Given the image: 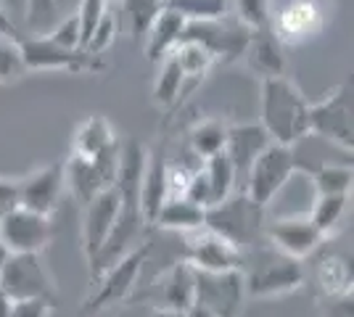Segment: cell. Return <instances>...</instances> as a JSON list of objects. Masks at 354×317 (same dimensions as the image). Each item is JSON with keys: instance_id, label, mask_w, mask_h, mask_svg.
Listing matches in <instances>:
<instances>
[{"instance_id": "cell-13", "label": "cell", "mask_w": 354, "mask_h": 317, "mask_svg": "<svg viewBox=\"0 0 354 317\" xmlns=\"http://www.w3.org/2000/svg\"><path fill=\"white\" fill-rule=\"evenodd\" d=\"M185 236V262L196 270H243L246 254L236 243L222 238L220 233L209 230L207 225L183 233Z\"/></svg>"}, {"instance_id": "cell-7", "label": "cell", "mask_w": 354, "mask_h": 317, "mask_svg": "<svg viewBox=\"0 0 354 317\" xmlns=\"http://www.w3.org/2000/svg\"><path fill=\"white\" fill-rule=\"evenodd\" d=\"M21 56L27 72H66V75H95L104 72L101 56H93L82 48H61L50 43L45 35L21 37Z\"/></svg>"}, {"instance_id": "cell-19", "label": "cell", "mask_w": 354, "mask_h": 317, "mask_svg": "<svg viewBox=\"0 0 354 317\" xmlns=\"http://www.w3.org/2000/svg\"><path fill=\"white\" fill-rule=\"evenodd\" d=\"M281 40L272 35V30H257L249 32L246 48L241 53V61L249 66V72L257 77H278L286 75V56H283Z\"/></svg>"}, {"instance_id": "cell-2", "label": "cell", "mask_w": 354, "mask_h": 317, "mask_svg": "<svg viewBox=\"0 0 354 317\" xmlns=\"http://www.w3.org/2000/svg\"><path fill=\"white\" fill-rule=\"evenodd\" d=\"M267 209L254 204L243 191L230 193V196L209 206L204 214V225L214 233H220L222 238L236 243L238 249L246 254V249L262 246L265 243V225H267Z\"/></svg>"}, {"instance_id": "cell-16", "label": "cell", "mask_w": 354, "mask_h": 317, "mask_svg": "<svg viewBox=\"0 0 354 317\" xmlns=\"http://www.w3.org/2000/svg\"><path fill=\"white\" fill-rule=\"evenodd\" d=\"M265 241L270 243L275 251L286 254V257L307 259L320 249V243L325 241V236L312 225V220L304 214V217L267 220Z\"/></svg>"}, {"instance_id": "cell-34", "label": "cell", "mask_w": 354, "mask_h": 317, "mask_svg": "<svg viewBox=\"0 0 354 317\" xmlns=\"http://www.w3.org/2000/svg\"><path fill=\"white\" fill-rule=\"evenodd\" d=\"M227 11L249 32L270 30V0H227Z\"/></svg>"}, {"instance_id": "cell-18", "label": "cell", "mask_w": 354, "mask_h": 317, "mask_svg": "<svg viewBox=\"0 0 354 317\" xmlns=\"http://www.w3.org/2000/svg\"><path fill=\"white\" fill-rule=\"evenodd\" d=\"M270 146L265 127L257 124H227V140H225V153L230 156L233 169H236V180H246L249 166L254 159Z\"/></svg>"}, {"instance_id": "cell-32", "label": "cell", "mask_w": 354, "mask_h": 317, "mask_svg": "<svg viewBox=\"0 0 354 317\" xmlns=\"http://www.w3.org/2000/svg\"><path fill=\"white\" fill-rule=\"evenodd\" d=\"M21 37L0 35V85H14L30 75L21 56Z\"/></svg>"}, {"instance_id": "cell-21", "label": "cell", "mask_w": 354, "mask_h": 317, "mask_svg": "<svg viewBox=\"0 0 354 317\" xmlns=\"http://www.w3.org/2000/svg\"><path fill=\"white\" fill-rule=\"evenodd\" d=\"M185 24L188 21L177 14V11L164 6L162 11L156 14V19H153V24L148 27L146 37H143V53H146V59L151 64H159L183 40Z\"/></svg>"}, {"instance_id": "cell-9", "label": "cell", "mask_w": 354, "mask_h": 317, "mask_svg": "<svg viewBox=\"0 0 354 317\" xmlns=\"http://www.w3.org/2000/svg\"><path fill=\"white\" fill-rule=\"evenodd\" d=\"M246 302L243 270H196L193 267V304L217 317H241Z\"/></svg>"}, {"instance_id": "cell-8", "label": "cell", "mask_w": 354, "mask_h": 317, "mask_svg": "<svg viewBox=\"0 0 354 317\" xmlns=\"http://www.w3.org/2000/svg\"><path fill=\"white\" fill-rule=\"evenodd\" d=\"M310 135H317L352 153L354 122H352V82H341L325 98L310 104Z\"/></svg>"}, {"instance_id": "cell-25", "label": "cell", "mask_w": 354, "mask_h": 317, "mask_svg": "<svg viewBox=\"0 0 354 317\" xmlns=\"http://www.w3.org/2000/svg\"><path fill=\"white\" fill-rule=\"evenodd\" d=\"M169 53L177 59L183 75H185V90L196 88V85L209 75V69L217 64L214 53H212L207 46H201L198 40H188V37H183Z\"/></svg>"}, {"instance_id": "cell-15", "label": "cell", "mask_w": 354, "mask_h": 317, "mask_svg": "<svg viewBox=\"0 0 354 317\" xmlns=\"http://www.w3.org/2000/svg\"><path fill=\"white\" fill-rule=\"evenodd\" d=\"M119 217V191L117 185L106 188L85 204V222H82V251L88 257V265L98 259L106 241L111 238Z\"/></svg>"}, {"instance_id": "cell-39", "label": "cell", "mask_w": 354, "mask_h": 317, "mask_svg": "<svg viewBox=\"0 0 354 317\" xmlns=\"http://www.w3.org/2000/svg\"><path fill=\"white\" fill-rule=\"evenodd\" d=\"M320 312L323 317H354V294H323L320 299Z\"/></svg>"}, {"instance_id": "cell-12", "label": "cell", "mask_w": 354, "mask_h": 317, "mask_svg": "<svg viewBox=\"0 0 354 317\" xmlns=\"http://www.w3.org/2000/svg\"><path fill=\"white\" fill-rule=\"evenodd\" d=\"M0 241L8 251L43 254L53 241V217L14 206L0 217Z\"/></svg>"}, {"instance_id": "cell-11", "label": "cell", "mask_w": 354, "mask_h": 317, "mask_svg": "<svg viewBox=\"0 0 354 317\" xmlns=\"http://www.w3.org/2000/svg\"><path fill=\"white\" fill-rule=\"evenodd\" d=\"M119 148H122V140H119L114 148L101 153L98 159H77V156H69L64 162V177H66V185H69V191L77 196V201L88 204L95 193H101V191L111 188L117 182Z\"/></svg>"}, {"instance_id": "cell-45", "label": "cell", "mask_w": 354, "mask_h": 317, "mask_svg": "<svg viewBox=\"0 0 354 317\" xmlns=\"http://www.w3.org/2000/svg\"><path fill=\"white\" fill-rule=\"evenodd\" d=\"M185 317H217V315H212L209 309H204V307H198V304H193L191 309L185 312Z\"/></svg>"}, {"instance_id": "cell-47", "label": "cell", "mask_w": 354, "mask_h": 317, "mask_svg": "<svg viewBox=\"0 0 354 317\" xmlns=\"http://www.w3.org/2000/svg\"><path fill=\"white\" fill-rule=\"evenodd\" d=\"M8 257V249H6V246H3V241H0V265H3V259Z\"/></svg>"}, {"instance_id": "cell-38", "label": "cell", "mask_w": 354, "mask_h": 317, "mask_svg": "<svg viewBox=\"0 0 354 317\" xmlns=\"http://www.w3.org/2000/svg\"><path fill=\"white\" fill-rule=\"evenodd\" d=\"M43 35L50 43H56L61 48H82V35H80V19H77V14H69L66 19H61L56 27H50Z\"/></svg>"}, {"instance_id": "cell-26", "label": "cell", "mask_w": 354, "mask_h": 317, "mask_svg": "<svg viewBox=\"0 0 354 317\" xmlns=\"http://www.w3.org/2000/svg\"><path fill=\"white\" fill-rule=\"evenodd\" d=\"M204 214H207V209L188 201V198H167L159 214H156L153 225L164 227V230L188 233V230H196V227L204 225Z\"/></svg>"}, {"instance_id": "cell-3", "label": "cell", "mask_w": 354, "mask_h": 317, "mask_svg": "<svg viewBox=\"0 0 354 317\" xmlns=\"http://www.w3.org/2000/svg\"><path fill=\"white\" fill-rule=\"evenodd\" d=\"M148 254H151V243H138L133 249H127L117 262H111L109 267L98 272L95 275L98 283L82 304V315H98L109 307L127 302L130 294L135 291L138 275L143 270Z\"/></svg>"}, {"instance_id": "cell-33", "label": "cell", "mask_w": 354, "mask_h": 317, "mask_svg": "<svg viewBox=\"0 0 354 317\" xmlns=\"http://www.w3.org/2000/svg\"><path fill=\"white\" fill-rule=\"evenodd\" d=\"M167 8H172L185 21H212L227 16V0H164Z\"/></svg>"}, {"instance_id": "cell-41", "label": "cell", "mask_w": 354, "mask_h": 317, "mask_svg": "<svg viewBox=\"0 0 354 317\" xmlns=\"http://www.w3.org/2000/svg\"><path fill=\"white\" fill-rule=\"evenodd\" d=\"M19 206V180H6L0 177V217L6 211Z\"/></svg>"}, {"instance_id": "cell-43", "label": "cell", "mask_w": 354, "mask_h": 317, "mask_svg": "<svg viewBox=\"0 0 354 317\" xmlns=\"http://www.w3.org/2000/svg\"><path fill=\"white\" fill-rule=\"evenodd\" d=\"M0 35H11V37H19V24H16L11 16L6 14V8L0 6Z\"/></svg>"}, {"instance_id": "cell-27", "label": "cell", "mask_w": 354, "mask_h": 317, "mask_svg": "<svg viewBox=\"0 0 354 317\" xmlns=\"http://www.w3.org/2000/svg\"><path fill=\"white\" fill-rule=\"evenodd\" d=\"M159 64L162 66H159V75L153 79L151 95H153V104L167 108V106H175L185 95V75H183V69L172 53H167Z\"/></svg>"}, {"instance_id": "cell-4", "label": "cell", "mask_w": 354, "mask_h": 317, "mask_svg": "<svg viewBox=\"0 0 354 317\" xmlns=\"http://www.w3.org/2000/svg\"><path fill=\"white\" fill-rule=\"evenodd\" d=\"M0 288L14 299H45L53 307L59 304V288L48 272L43 254L35 251H8L0 265Z\"/></svg>"}, {"instance_id": "cell-44", "label": "cell", "mask_w": 354, "mask_h": 317, "mask_svg": "<svg viewBox=\"0 0 354 317\" xmlns=\"http://www.w3.org/2000/svg\"><path fill=\"white\" fill-rule=\"evenodd\" d=\"M11 307H14V299L0 288V317H8L11 315Z\"/></svg>"}, {"instance_id": "cell-6", "label": "cell", "mask_w": 354, "mask_h": 317, "mask_svg": "<svg viewBox=\"0 0 354 317\" xmlns=\"http://www.w3.org/2000/svg\"><path fill=\"white\" fill-rule=\"evenodd\" d=\"M328 24V0H270V30L281 46H301Z\"/></svg>"}, {"instance_id": "cell-46", "label": "cell", "mask_w": 354, "mask_h": 317, "mask_svg": "<svg viewBox=\"0 0 354 317\" xmlns=\"http://www.w3.org/2000/svg\"><path fill=\"white\" fill-rule=\"evenodd\" d=\"M153 317H185V312H172V309H153Z\"/></svg>"}, {"instance_id": "cell-1", "label": "cell", "mask_w": 354, "mask_h": 317, "mask_svg": "<svg viewBox=\"0 0 354 317\" xmlns=\"http://www.w3.org/2000/svg\"><path fill=\"white\" fill-rule=\"evenodd\" d=\"M259 124L272 143L296 146L310 135V101L291 77L278 75L262 79Z\"/></svg>"}, {"instance_id": "cell-10", "label": "cell", "mask_w": 354, "mask_h": 317, "mask_svg": "<svg viewBox=\"0 0 354 317\" xmlns=\"http://www.w3.org/2000/svg\"><path fill=\"white\" fill-rule=\"evenodd\" d=\"M246 280V296L254 299H272V296H283V294H294L304 286L307 272L301 259L286 257L281 251L270 249L267 262L257 265L249 275H243Z\"/></svg>"}, {"instance_id": "cell-20", "label": "cell", "mask_w": 354, "mask_h": 317, "mask_svg": "<svg viewBox=\"0 0 354 317\" xmlns=\"http://www.w3.org/2000/svg\"><path fill=\"white\" fill-rule=\"evenodd\" d=\"M193 307V267L183 259L156 280V309L188 312Z\"/></svg>"}, {"instance_id": "cell-29", "label": "cell", "mask_w": 354, "mask_h": 317, "mask_svg": "<svg viewBox=\"0 0 354 317\" xmlns=\"http://www.w3.org/2000/svg\"><path fill=\"white\" fill-rule=\"evenodd\" d=\"M346 204H349V193H323V196H315L312 211L307 217L312 220V225L328 238V236L336 233L341 217L346 211Z\"/></svg>"}, {"instance_id": "cell-35", "label": "cell", "mask_w": 354, "mask_h": 317, "mask_svg": "<svg viewBox=\"0 0 354 317\" xmlns=\"http://www.w3.org/2000/svg\"><path fill=\"white\" fill-rule=\"evenodd\" d=\"M56 19V0H24V24L35 35L50 30Z\"/></svg>"}, {"instance_id": "cell-40", "label": "cell", "mask_w": 354, "mask_h": 317, "mask_svg": "<svg viewBox=\"0 0 354 317\" xmlns=\"http://www.w3.org/2000/svg\"><path fill=\"white\" fill-rule=\"evenodd\" d=\"M50 309L53 304L45 299H21V302H14L8 317H50Z\"/></svg>"}, {"instance_id": "cell-22", "label": "cell", "mask_w": 354, "mask_h": 317, "mask_svg": "<svg viewBox=\"0 0 354 317\" xmlns=\"http://www.w3.org/2000/svg\"><path fill=\"white\" fill-rule=\"evenodd\" d=\"M119 143L117 133L111 127V122L101 117V114H93L85 122H80V127L74 130L72 137V153L77 159H98L101 153H106L109 148H114Z\"/></svg>"}, {"instance_id": "cell-31", "label": "cell", "mask_w": 354, "mask_h": 317, "mask_svg": "<svg viewBox=\"0 0 354 317\" xmlns=\"http://www.w3.org/2000/svg\"><path fill=\"white\" fill-rule=\"evenodd\" d=\"M225 140H227V124H222L220 119H201L191 130V148L201 162L225 151Z\"/></svg>"}, {"instance_id": "cell-14", "label": "cell", "mask_w": 354, "mask_h": 317, "mask_svg": "<svg viewBox=\"0 0 354 317\" xmlns=\"http://www.w3.org/2000/svg\"><path fill=\"white\" fill-rule=\"evenodd\" d=\"M236 169H233V162L225 151L214 153L201 162V166L191 172V180H188V188H185V196L188 201L198 204V206H214L236 191Z\"/></svg>"}, {"instance_id": "cell-48", "label": "cell", "mask_w": 354, "mask_h": 317, "mask_svg": "<svg viewBox=\"0 0 354 317\" xmlns=\"http://www.w3.org/2000/svg\"><path fill=\"white\" fill-rule=\"evenodd\" d=\"M109 3H117V0H109Z\"/></svg>"}, {"instance_id": "cell-17", "label": "cell", "mask_w": 354, "mask_h": 317, "mask_svg": "<svg viewBox=\"0 0 354 317\" xmlns=\"http://www.w3.org/2000/svg\"><path fill=\"white\" fill-rule=\"evenodd\" d=\"M64 188H66L64 162L40 166L19 180V206L53 217V211L59 209Z\"/></svg>"}, {"instance_id": "cell-28", "label": "cell", "mask_w": 354, "mask_h": 317, "mask_svg": "<svg viewBox=\"0 0 354 317\" xmlns=\"http://www.w3.org/2000/svg\"><path fill=\"white\" fill-rule=\"evenodd\" d=\"M315 280L323 294L352 291V265L339 254H325L315 265Z\"/></svg>"}, {"instance_id": "cell-30", "label": "cell", "mask_w": 354, "mask_h": 317, "mask_svg": "<svg viewBox=\"0 0 354 317\" xmlns=\"http://www.w3.org/2000/svg\"><path fill=\"white\" fill-rule=\"evenodd\" d=\"M312 185H315V196L323 193H352L354 172L352 164H320L315 169H307Z\"/></svg>"}, {"instance_id": "cell-24", "label": "cell", "mask_w": 354, "mask_h": 317, "mask_svg": "<svg viewBox=\"0 0 354 317\" xmlns=\"http://www.w3.org/2000/svg\"><path fill=\"white\" fill-rule=\"evenodd\" d=\"M164 8V0H117V30L130 35L133 40H143L156 14Z\"/></svg>"}, {"instance_id": "cell-42", "label": "cell", "mask_w": 354, "mask_h": 317, "mask_svg": "<svg viewBox=\"0 0 354 317\" xmlns=\"http://www.w3.org/2000/svg\"><path fill=\"white\" fill-rule=\"evenodd\" d=\"M0 6L6 8V14L11 16L16 24L24 21V0H0Z\"/></svg>"}, {"instance_id": "cell-36", "label": "cell", "mask_w": 354, "mask_h": 317, "mask_svg": "<svg viewBox=\"0 0 354 317\" xmlns=\"http://www.w3.org/2000/svg\"><path fill=\"white\" fill-rule=\"evenodd\" d=\"M117 19H114V11H106L104 19L95 24V30H93V35L88 37V43H85V48L82 50H88V53H93V56H101V53H106L109 48H111V43L117 40Z\"/></svg>"}, {"instance_id": "cell-5", "label": "cell", "mask_w": 354, "mask_h": 317, "mask_svg": "<svg viewBox=\"0 0 354 317\" xmlns=\"http://www.w3.org/2000/svg\"><path fill=\"white\" fill-rule=\"evenodd\" d=\"M296 172H304V166L299 164L294 153V146H283V143H272L265 151L254 159V164L249 166L246 175V188L243 193L259 204V206H270V201L281 193L288 182L294 180Z\"/></svg>"}, {"instance_id": "cell-23", "label": "cell", "mask_w": 354, "mask_h": 317, "mask_svg": "<svg viewBox=\"0 0 354 317\" xmlns=\"http://www.w3.org/2000/svg\"><path fill=\"white\" fill-rule=\"evenodd\" d=\"M164 201H167V159L164 153L148 151L143 177H140V211L146 225L156 222V214Z\"/></svg>"}, {"instance_id": "cell-37", "label": "cell", "mask_w": 354, "mask_h": 317, "mask_svg": "<svg viewBox=\"0 0 354 317\" xmlns=\"http://www.w3.org/2000/svg\"><path fill=\"white\" fill-rule=\"evenodd\" d=\"M109 0H80V6H77V19H80V35H82V48L88 43V37L93 35L95 30V24L104 19V14L109 11Z\"/></svg>"}]
</instances>
